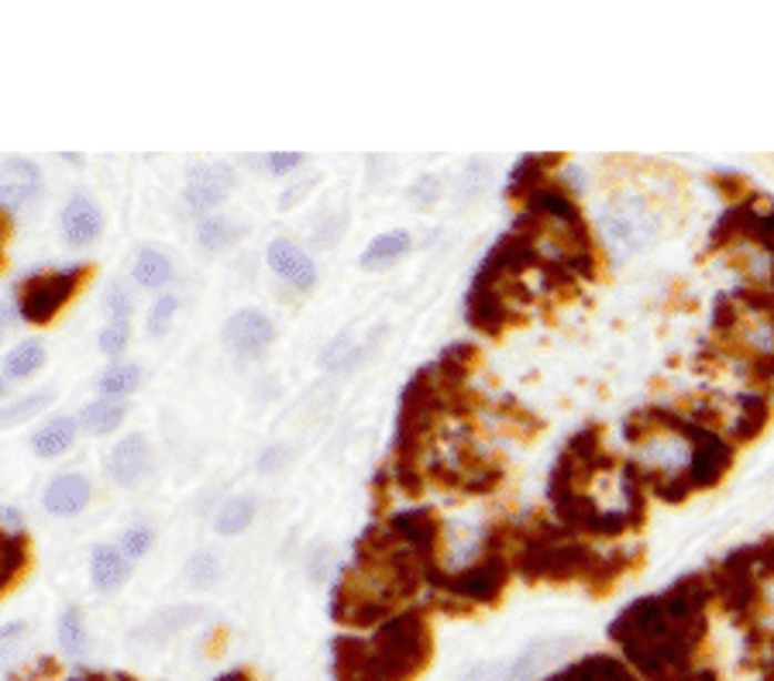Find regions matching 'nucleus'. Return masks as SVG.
I'll use <instances>...</instances> for the list:
<instances>
[{
  "instance_id": "f257e3e1",
  "label": "nucleus",
  "mask_w": 774,
  "mask_h": 681,
  "mask_svg": "<svg viewBox=\"0 0 774 681\" xmlns=\"http://www.w3.org/2000/svg\"><path fill=\"white\" fill-rule=\"evenodd\" d=\"M602 231H605V242H610L617 252L633 255V252L651 248L661 237V217L651 211V203L644 196L620 193L605 203Z\"/></svg>"
},
{
  "instance_id": "f03ea898",
  "label": "nucleus",
  "mask_w": 774,
  "mask_h": 681,
  "mask_svg": "<svg viewBox=\"0 0 774 681\" xmlns=\"http://www.w3.org/2000/svg\"><path fill=\"white\" fill-rule=\"evenodd\" d=\"M83 272H49V276H35L31 283H24L18 311L21 321L28 324H49L65 303L73 299L77 286H80Z\"/></svg>"
},
{
  "instance_id": "7ed1b4c3",
  "label": "nucleus",
  "mask_w": 774,
  "mask_h": 681,
  "mask_svg": "<svg viewBox=\"0 0 774 681\" xmlns=\"http://www.w3.org/2000/svg\"><path fill=\"white\" fill-rule=\"evenodd\" d=\"M221 337L238 358H258L262 352L273 348V340L279 337V331H276L273 317L262 314V311H252V306H248V311H234L224 321Z\"/></svg>"
},
{
  "instance_id": "20e7f679",
  "label": "nucleus",
  "mask_w": 774,
  "mask_h": 681,
  "mask_svg": "<svg viewBox=\"0 0 774 681\" xmlns=\"http://www.w3.org/2000/svg\"><path fill=\"white\" fill-rule=\"evenodd\" d=\"M234 169L224 165V162H200L193 165L186 173V186H183V196L186 203L196 211V214H211L217 211L221 203L231 196L234 190Z\"/></svg>"
},
{
  "instance_id": "39448f33",
  "label": "nucleus",
  "mask_w": 774,
  "mask_h": 681,
  "mask_svg": "<svg viewBox=\"0 0 774 681\" xmlns=\"http://www.w3.org/2000/svg\"><path fill=\"white\" fill-rule=\"evenodd\" d=\"M104 211H100V203L86 193H73L70 200H65V207L59 214V231H62V242L83 252L90 245L100 242V234H104Z\"/></svg>"
},
{
  "instance_id": "423d86ee",
  "label": "nucleus",
  "mask_w": 774,
  "mask_h": 681,
  "mask_svg": "<svg viewBox=\"0 0 774 681\" xmlns=\"http://www.w3.org/2000/svg\"><path fill=\"white\" fill-rule=\"evenodd\" d=\"M265 262H268V268H273V276H279L286 286H293L299 293H310L317 286V262L310 258L307 248L296 245L293 237H276V242H268Z\"/></svg>"
},
{
  "instance_id": "0eeeda50",
  "label": "nucleus",
  "mask_w": 774,
  "mask_h": 681,
  "mask_svg": "<svg viewBox=\"0 0 774 681\" xmlns=\"http://www.w3.org/2000/svg\"><path fill=\"white\" fill-rule=\"evenodd\" d=\"M42 193V169L24 155H11L0 165V211H21Z\"/></svg>"
},
{
  "instance_id": "6e6552de",
  "label": "nucleus",
  "mask_w": 774,
  "mask_h": 681,
  "mask_svg": "<svg viewBox=\"0 0 774 681\" xmlns=\"http://www.w3.org/2000/svg\"><path fill=\"white\" fill-rule=\"evenodd\" d=\"M152 471V445L145 434H128L108 455V479L121 489H134Z\"/></svg>"
},
{
  "instance_id": "1a4fd4ad",
  "label": "nucleus",
  "mask_w": 774,
  "mask_h": 681,
  "mask_svg": "<svg viewBox=\"0 0 774 681\" xmlns=\"http://www.w3.org/2000/svg\"><path fill=\"white\" fill-rule=\"evenodd\" d=\"M90 479L80 471H62L55 475V479H49L45 492H42V506L49 517H59V520H70V517H80L83 509L90 506Z\"/></svg>"
},
{
  "instance_id": "9d476101",
  "label": "nucleus",
  "mask_w": 774,
  "mask_h": 681,
  "mask_svg": "<svg viewBox=\"0 0 774 681\" xmlns=\"http://www.w3.org/2000/svg\"><path fill=\"white\" fill-rule=\"evenodd\" d=\"M200 620H204V606H165V609L155 612V617H149L131 637L139 640V643L155 647V643H165V640L180 637L183 630L196 627Z\"/></svg>"
},
{
  "instance_id": "9b49d317",
  "label": "nucleus",
  "mask_w": 774,
  "mask_h": 681,
  "mask_svg": "<svg viewBox=\"0 0 774 681\" xmlns=\"http://www.w3.org/2000/svg\"><path fill=\"white\" fill-rule=\"evenodd\" d=\"M131 561L124 558V551L118 548V543H96V548L90 551V582L100 596H114L124 589V582L131 578Z\"/></svg>"
},
{
  "instance_id": "f8f14e48",
  "label": "nucleus",
  "mask_w": 774,
  "mask_h": 681,
  "mask_svg": "<svg viewBox=\"0 0 774 681\" xmlns=\"http://www.w3.org/2000/svg\"><path fill=\"white\" fill-rule=\"evenodd\" d=\"M77 434H80V420L73 417H49L45 424L35 427L31 434V455L42 458V461H55L62 455H70L77 445Z\"/></svg>"
},
{
  "instance_id": "ddd939ff",
  "label": "nucleus",
  "mask_w": 774,
  "mask_h": 681,
  "mask_svg": "<svg viewBox=\"0 0 774 681\" xmlns=\"http://www.w3.org/2000/svg\"><path fill=\"white\" fill-rule=\"evenodd\" d=\"M131 279L139 289L162 296L165 289H170V283L176 279V265L162 248L145 245V248H139V255H134V262H131Z\"/></svg>"
},
{
  "instance_id": "4468645a",
  "label": "nucleus",
  "mask_w": 774,
  "mask_h": 681,
  "mask_svg": "<svg viewBox=\"0 0 774 681\" xmlns=\"http://www.w3.org/2000/svg\"><path fill=\"white\" fill-rule=\"evenodd\" d=\"M410 248H414L410 231H399V227L396 231H383V234L373 237V242H368V248L361 252L358 265L368 268V272H383V268H393L396 262L407 258Z\"/></svg>"
},
{
  "instance_id": "2eb2a0df",
  "label": "nucleus",
  "mask_w": 774,
  "mask_h": 681,
  "mask_svg": "<svg viewBox=\"0 0 774 681\" xmlns=\"http://www.w3.org/2000/svg\"><path fill=\"white\" fill-rule=\"evenodd\" d=\"M124 417H128V399L96 396L80 410V430L90 437H108L124 424Z\"/></svg>"
},
{
  "instance_id": "dca6fc26",
  "label": "nucleus",
  "mask_w": 774,
  "mask_h": 681,
  "mask_svg": "<svg viewBox=\"0 0 774 681\" xmlns=\"http://www.w3.org/2000/svg\"><path fill=\"white\" fill-rule=\"evenodd\" d=\"M49 355H45V345L39 337H28L21 340V345H14L8 355H4V365H0V372H4L8 383H24L31 376H39V372L45 368Z\"/></svg>"
},
{
  "instance_id": "f3484780",
  "label": "nucleus",
  "mask_w": 774,
  "mask_h": 681,
  "mask_svg": "<svg viewBox=\"0 0 774 681\" xmlns=\"http://www.w3.org/2000/svg\"><path fill=\"white\" fill-rule=\"evenodd\" d=\"M692 458V448H689V440L675 437V434H658L651 440H644V448H641V461L661 468V471H671L675 475L679 468H685Z\"/></svg>"
},
{
  "instance_id": "a211bd4d",
  "label": "nucleus",
  "mask_w": 774,
  "mask_h": 681,
  "mask_svg": "<svg viewBox=\"0 0 774 681\" xmlns=\"http://www.w3.org/2000/svg\"><path fill=\"white\" fill-rule=\"evenodd\" d=\"M142 379H145V372L139 362H111L104 372H100V379H96V389L100 396H118V399H128L131 393H139L142 389Z\"/></svg>"
},
{
  "instance_id": "6ab92c4d",
  "label": "nucleus",
  "mask_w": 774,
  "mask_h": 681,
  "mask_svg": "<svg viewBox=\"0 0 774 681\" xmlns=\"http://www.w3.org/2000/svg\"><path fill=\"white\" fill-rule=\"evenodd\" d=\"M255 514H258V502H255L252 496H231V499H224L221 509H217L214 530L224 533V537H238V533H245V530L252 527Z\"/></svg>"
},
{
  "instance_id": "aec40b11",
  "label": "nucleus",
  "mask_w": 774,
  "mask_h": 681,
  "mask_svg": "<svg viewBox=\"0 0 774 681\" xmlns=\"http://www.w3.org/2000/svg\"><path fill=\"white\" fill-rule=\"evenodd\" d=\"M59 647L70 658H80V654H86V647H90V630H86V617H83V609H77V606H70L59 617Z\"/></svg>"
},
{
  "instance_id": "412c9836",
  "label": "nucleus",
  "mask_w": 774,
  "mask_h": 681,
  "mask_svg": "<svg viewBox=\"0 0 774 681\" xmlns=\"http://www.w3.org/2000/svg\"><path fill=\"white\" fill-rule=\"evenodd\" d=\"M52 403H55V393H31V396H21V399H14L8 406H0V430L21 427L24 420L45 414Z\"/></svg>"
},
{
  "instance_id": "4be33fe9",
  "label": "nucleus",
  "mask_w": 774,
  "mask_h": 681,
  "mask_svg": "<svg viewBox=\"0 0 774 681\" xmlns=\"http://www.w3.org/2000/svg\"><path fill=\"white\" fill-rule=\"evenodd\" d=\"M183 578H186L190 586H196V589L214 586L217 578H221V558H217L214 551H196V555H190L186 565H183Z\"/></svg>"
},
{
  "instance_id": "5701e85b",
  "label": "nucleus",
  "mask_w": 774,
  "mask_h": 681,
  "mask_svg": "<svg viewBox=\"0 0 774 681\" xmlns=\"http://www.w3.org/2000/svg\"><path fill=\"white\" fill-rule=\"evenodd\" d=\"M234 237H238V231H234V224L224 221V217H204V221L196 224V242L204 245L207 252L227 248Z\"/></svg>"
},
{
  "instance_id": "b1692460",
  "label": "nucleus",
  "mask_w": 774,
  "mask_h": 681,
  "mask_svg": "<svg viewBox=\"0 0 774 681\" xmlns=\"http://www.w3.org/2000/svg\"><path fill=\"white\" fill-rule=\"evenodd\" d=\"M24 565V543L14 530L0 527V586H8Z\"/></svg>"
},
{
  "instance_id": "393cba45",
  "label": "nucleus",
  "mask_w": 774,
  "mask_h": 681,
  "mask_svg": "<svg viewBox=\"0 0 774 681\" xmlns=\"http://www.w3.org/2000/svg\"><path fill=\"white\" fill-rule=\"evenodd\" d=\"M176 314H180V299H176L173 293L155 296V303L149 306V314H145V327H149V334H152V337L170 334V327H173Z\"/></svg>"
},
{
  "instance_id": "a878e982",
  "label": "nucleus",
  "mask_w": 774,
  "mask_h": 681,
  "mask_svg": "<svg viewBox=\"0 0 774 681\" xmlns=\"http://www.w3.org/2000/svg\"><path fill=\"white\" fill-rule=\"evenodd\" d=\"M152 543H155V530L145 527V524H134V527H128V530L118 537V548L124 551V558H128L131 565L142 561V558L152 551Z\"/></svg>"
},
{
  "instance_id": "bb28decb",
  "label": "nucleus",
  "mask_w": 774,
  "mask_h": 681,
  "mask_svg": "<svg viewBox=\"0 0 774 681\" xmlns=\"http://www.w3.org/2000/svg\"><path fill=\"white\" fill-rule=\"evenodd\" d=\"M131 345V324H121V321H108L104 327H100L96 334V348L104 352L108 358L121 362V355L128 352Z\"/></svg>"
},
{
  "instance_id": "cd10ccee",
  "label": "nucleus",
  "mask_w": 774,
  "mask_h": 681,
  "mask_svg": "<svg viewBox=\"0 0 774 681\" xmlns=\"http://www.w3.org/2000/svg\"><path fill=\"white\" fill-rule=\"evenodd\" d=\"M104 314L108 321H121V324H131V314H134V293L114 279L108 289H104Z\"/></svg>"
},
{
  "instance_id": "c85d7f7f",
  "label": "nucleus",
  "mask_w": 774,
  "mask_h": 681,
  "mask_svg": "<svg viewBox=\"0 0 774 681\" xmlns=\"http://www.w3.org/2000/svg\"><path fill=\"white\" fill-rule=\"evenodd\" d=\"M330 561H334V548L330 543H314L307 561H303V571H307L310 582H327V575H330Z\"/></svg>"
},
{
  "instance_id": "c756f323",
  "label": "nucleus",
  "mask_w": 774,
  "mask_h": 681,
  "mask_svg": "<svg viewBox=\"0 0 774 681\" xmlns=\"http://www.w3.org/2000/svg\"><path fill=\"white\" fill-rule=\"evenodd\" d=\"M265 173H273V176H289L296 173V169L303 165V152H273V155H265Z\"/></svg>"
},
{
  "instance_id": "7c9ffc66",
  "label": "nucleus",
  "mask_w": 774,
  "mask_h": 681,
  "mask_svg": "<svg viewBox=\"0 0 774 681\" xmlns=\"http://www.w3.org/2000/svg\"><path fill=\"white\" fill-rule=\"evenodd\" d=\"M410 196H414V203H417L420 211L434 207L437 196H441V180H437V176H420V180L414 183Z\"/></svg>"
},
{
  "instance_id": "2f4dec72",
  "label": "nucleus",
  "mask_w": 774,
  "mask_h": 681,
  "mask_svg": "<svg viewBox=\"0 0 774 681\" xmlns=\"http://www.w3.org/2000/svg\"><path fill=\"white\" fill-rule=\"evenodd\" d=\"M286 465V448L283 445H273V448H268L262 458H258V468L268 475V471H276V468H283Z\"/></svg>"
},
{
  "instance_id": "473e14b6",
  "label": "nucleus",
  "mask_w": 774,
  "mask_h": 681,
  "mask_svg": "<svg viewBox=\"0 0 774 681\" xmlns=\"http://www.w3.org/2000/svg\"><path fill=\"white\" fill-rule=\"evenodd\" d=\"M310 186H314V183H307V180H303V183H296V186H289V190L283 193V200H279V211H289V207H296V203L303 200V193H310Z\"/></svg>"
},
{
  "instance_id": "72a5a7b5",
  "label": "nucleus",
  "mask_w": 774,
  "mask_h": 681,
  "mask_svg": "<svg viewBox=\"0 0 774 681\" xmlns=\"http://www.w3.org/2000/svg\"><path fill=\"white\" fill-rule=\"evenodd\" d=\"M18 321H21L18 303H11V299H0V331H11Z\"/></svg>"
},
{
  "instance_id": "f704fd0d",
  "label": "nucleus",
  "mask_w": 774,
  "mask_h": 681,
  "mask_svg": "<svg viewBox=\"0 0 774 681\" xmlns=\"http://www.w3.org/2000/svg\"><path fill=\"white\" fill-rule=\"evenodd\" d=\"M8 389H11V383L4 379V372H0V399H4V396H8Z\"/></svg>"
}]
</instances>
